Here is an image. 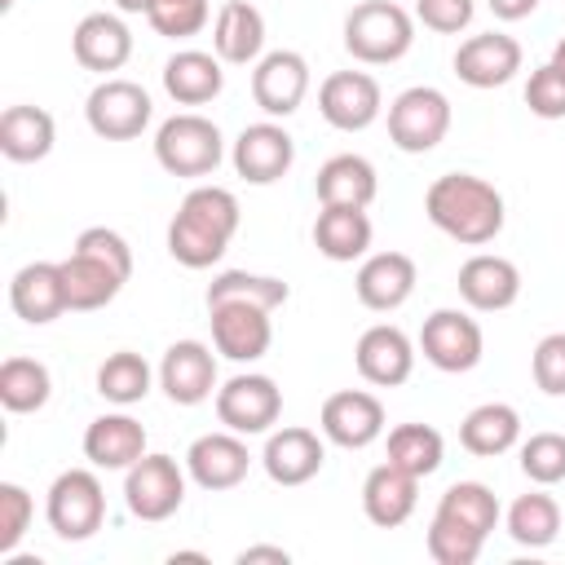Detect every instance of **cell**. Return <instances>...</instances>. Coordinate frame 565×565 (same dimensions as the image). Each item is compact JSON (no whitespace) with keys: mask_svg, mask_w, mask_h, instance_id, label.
Instances as JSON below:
<instances>
[{"mask_svg":"<svg viewBox=\"0 0 565 565\" xmlns=\"http://www.w3.org/2000/svg\"><path fill=\"white\" fill-rule=\"evenodd\" d=\"M44 516H49V530L62 539V543H84L102 530L106 521V490L97 481L93 468H66L53 477L49 486V499H44Z\"/></svg>","mask_w":565,"mask_h":565,"instance_id":"cell-5","label":"cell"},{"mask_svg":"<svg viewBox=\"0 0 565 565\" xmlns=\"http://www.w3.org/2000/svg\"><path fill=\"white\" fill-rule=\"evenodd\" d=\"M9 305L22 322L31 327H49L53 318H62L66 305V282H62V260H31L13 274L9 282Z\"/></svg>","mask_w":565,"mask_h":565,"instance_id":"cell-21","label":"cell"},{"mask_svg":"<svg viewBox=\"0 0 565 565\" xmlns=\"http://www.w3.org/2000/svg\"><path fill=\"white\" fill-rule=\"evenodd\" d=\"M477 13V0H415V18L437 35H459Z\"/></svg>","mask_w":565,"mask_h":565,"instance_id":"cell-47","label":"cell"},{"mask_svg":"<svg viewBox=\"0 0 565 565\" xmlns=\"http://www.w3.org/2000/svg\"><path fill=\"white\" fill-rule=\"evenodd\" d=\"M146 18L159 35L185 40V35H199L207 26V0H154Z\"/></svg>","mask_w":565,"mask_h":565,"instance_id":"cell-42","label":"cell"},{"mask_svg":"<svg viewBox=\"0 0 565 565\" xmlns=\"http://www.w3.org/2000/svg\"><path fill=\"white\" fill-rule=\"evenodd\" d=\"M53 393V375L44 362L35 358H4L0 362V406L9 415H31L49 402Z\"/></svg>","mask_w":565,"mask_h":565,"instance_id":"cell-34","label":"cell"},{"mask_svg":"<svg viewBox=\"0 0 565 565\" xmlns=\"http://www.w3.org/2000/svg\"><path fill=\"white\" fill-rule=\"evenodd\" d=\"M256 561L287 565V561H291V552H287V547H269V543H256V547H243V552H238V565H256Z\"/></svg>","mask_w":565,"mask_h":565,"instance_id":"cell-49","label":"cell"},{"mask_svg":"<svg viewBox=\"0 0 565 565\" xmlns=\"http://www.w3.org/2000/svg\"><path fill=\"white\" fill-rule=\"evenodd\" d=\"M521 472L534 486L565 481V433H534L530 441H521Z\"/></svg>","mask_w":565,"mask_h":565,"instance_id":"cell-41","label":"cell"},{"mask_svg":"<svg viewBox=\"0 0 565 565\" xmlns=\"http://www.w3.org/2000/svg\"><path fill=\"white\" fill-rule=\"evenodd\" d=\"M437 512L450 516V521H459V525H468V530H477L481 539L499 525V499H494V490L481 486V481H455V486L437 499Z\"/></svg>","mask_w":565,"mask_h":565,"instance_id":"cell-39","label":"cell"},{"mask_svg":"<svg viewBox=\"0 0 565 565\" xmlns=\"http://www.w3.org/2000/svg\"><path fill=\"white\" fill-rule=\"evenodd\" d=\"M97 393L115 406H132L150 393V362L132 349H119L110 353L102 366H97Z\"/></svg>","mask_w":565,"mask_h":565,"instance_id":"cell-38","label":"cell"},{"mask_svg":"<svg viewBox=\"0 0 565 565\" xmlns=\"http://www.w3.org/2000/svg\"><path fill=\"white\" fill-rule=\"evenodd\" d=\"M353 362H358V375L375 388H397L411 380L415 371V344L402 327L393 322H375L358 335V349H353Z\"/></svg>","mask_w":565,"mask_h":565,"instance_id":"cell-16","label":"cell"},{"mask_svg":"<svg viewBox=\"0 0 565 565\" xmlns=\"http://www.w3.org/2000/svg\"><path fill=\"white\" fill-rule=\"evenodd\" d=\"M309 93V62L296 49H274L252 71V97L269 119H287L300 110Z\"/></svg>","mask_w":565,"mask_h":565,"instance_id":"cell-15","label":"cell"},{"mask_svg":"<svg viewBox=\"0 0 565 565\" xmlns=\"http://www.w3.org/2000/svg\"><path fill=\"white\" fill-rule=\"evenodd\" d=\"M521 441V415L516 406L508 402H481L477 411L463 415L459 424V446L477 459H494V455H508L512 446Z\"/></svg>","mask_w":565,"mask_h":565,"instance_id":"cell-32","label":"cell"},{"mask_svg":"<svg viewBox=\"0 0 565 565\" xmlns=\"http://www.w3.org/2000/svg\"><path fill=\"white\" fill-rule=\"evenodd\" d=\"M84 455L93 468H106V472H128L141 455H146V428L132 419V415H97L88 428H84Z\"/></svg>","mask_w":565,"mask_h":565,"instance_id":"cell-27","label":"cell"},{"mask_svg":"<svg viewBox=\"0 0 565 565\" xmlns=\"http://www.w3.org/2000/svg\"><path fill=\"white\" fill-rule=\"evenodd\" d=\"M322 437L331 446H344V450H366L371 441L384 437V402L366 388H340L322 402Z\"/></svg>","mask_w":565,"mask_h":565,"instance_id":"cell-13","label":"cell"},{"mask_svg":"<svg viewBox=\"0 0 565 565\" xmlns=\"http://www.w3.org/2000/svg\"><path fill=\"white\" fill-rule=\"evenodd\" d=\"M424 212L446 238H455L463 247H486L503 230V194L472 172L437 177L424 190Z\"/></svg>","mask_w":565,"mask_h":565,"instance_id":"cell-1","label":"cell"},{"mask_svg":"<svg viewBox=\"0 0 565 565\" xmlns=\"http://www.w3.org/2000/svg\"><path fill=\"white\" fill-rule=\"evenodd\" d=\"M238 199L225 185H199L181 199L172 225H168V252L185 269H207L225 256L230 238L238 234Z\"/></svg>","mask_w":565,"mask_h":565,"instance_id":"cell-2","label":"cell"},{"mask_svg":"<svg viewBox=\"0 0 565 565\" xmlns=\"http://www.w3.org/2000/svg\"><path fill=\"white\" fill-rule=\"evenodd\" d=\"M322 459H327V450H322L318 433L296 428V424L269 433V441L260 450V463H265L274 486H305V481H313L322 472Z\"/></svg>","mask_w":565,"mask_h":565,"instance_id":"cell-25","label":"cell"},{"mask_svg":"<svg viewBox=\"0 0 565 565\" xmlns=\"http://www.w3.org/2000/svg\"><path fill=\"white\" fill-rule=\"evenodd\" d=\"M441 455H446V441L433 424H397L388 433V463L406 468L419 481L441 468Z\"/></svg>","mask_w":565,"mask_h":565,"instance_id":"cell-35","label":"cell"},{"mask_svg":"<svg viewBox=\"0 0 565 565\" xmlns=\"http://www.w3.org/2000/svg\"><path fill=\"white\" fill-rule=\"evenodd\" d=\"M530 371H534V384L547 397H565V331H552V335H543L534 344Z\"/></svg>","mask_w":565,"mask_h":565,"instance_id":"cell-45","label":"cell"},{"mask_svg":"<svg viewBox=\"0 0 565 565\" xmlns=\"http://www.w3.org/2000/svg\"><path fill=\"white\" fill-rule=\"evenodd\" d=\"M450 132V97L433 84H415L388 102V141L402 154H428Z\"/></svg>","mask_w":565,"mask_h":565,"instance_id":"cell-6","label":"cell"},{"mask_svg":"<svg viewBox=\"0 0 565 565\" xmlns=\"http://www.w3.org/2000/svg\"><path fill=\"white\" fill-rule=\"evenodd\" d=\"M525 106H530V115H539V119H565V66L543 62L539 71H530Z\"/></svg>","mask_w":565,"mask_h":565,"instance_id":"cell-44","label":"cell"},{"mask_svg":"<svg viewBox=\"0 0 565 565\" xmlns=\"http://www.w3.org/2000/svg\"><path fill=\"white\" fill-rule=\"evenodd\" d=\"M252 468V455H247V441L238 433H203L190 441L185 450V472L199 490H234Z\"/></svg>","mask_w":565,"mask_h":565,"instance_id":"cell-17","label":"cell"},{"mask_svg":"<svg viewBox=\"0 0 565 565\" xmlns=\"http://www.w3.org/2000/svg\"><path fill=\"white\" fill-rule=\"evenodd\" d=\"M291 287L282 278H269V274H247V269H225L207 282V305H221V300H247V305H260V309H278L287 305Z\"/></svg>","mask_w":565,"mask_h":565,"instance_id":"cell-37","label":"cell"},{"mask_svg":"<svg viewBox=\"0 0 565 565\" xmlns=\"http://www.w3.org/2000/svg\"><path fill=\"white\" fill-rule=\"evenodd\" d=\"M185 468L172 455H141L128 472H124V503L137 521H168L177 516V508L185 503Z\"/></svg>","mask_w":565,"mask_h":565,"instance_id":"cell-7","label":"cell"},{"mask_svg":"<svg viewBox=\"0 0 565 565\" xmlns=\"http://www.w3.org/2000/svg\"><path fill=\"white\" fill-rule=\"evenodd\" d=\"M57 141V124L44 106H9L0 115V154L9 163H40Z\"/></svg>","mask_w":565,"mask_h":565,"instance_id":"cell-30","label":"cell"},{"mask_svg":"<svg viewBox=\"0 0 565 565\" xmlns=\"http://www.w3.org/2000/svg\"><path fill=\"white\" fill-rule=\"evenodd\" d=\"M212 53L230 66H256L265 57V18L247 0H225L212 22Z\"/></svg>","mask_w":565,"mask_h":565,"instance_id":"cell-26","label":"cell"},{"mask_svg":"<svg viewBox=\"0 0 565 565\" xmlns=\"http://www.w3.org/2000/svg\"><path fill=\"white\" fill-rule=\"evenodd\" d=\"M486 4H490V13L499 22H521V18H530L539 9V0H486Z\"/></svg>","mask_w":565,"mask_h":565,"instance_id":"cell-48","label":"cell"},{"mask_svg":"<svg viewBox=\"0 0 565 565\" xmlns=\"http://www.w3.org/2000/svg\"><path fill=\"white\" fill-rule=\"evenodd\" d=\"M159 388L177 402V406H199L207 402L221 384H216V358L203 340H177L168 344L163 362H159Z\"/></svg>","mask_w":565,"mask_h":565,"instance_id":"cell-18","label":"cell"},{"mask_svg":"<svg viewBox=\"0 0 565 565\" xmlns=\"http://www.w3.org/2000/svg\"><path fill=\"white\" fill-rule=\"evenodd\" d=\"M313 247L327 260H358L371 247V216L366 207H322L313 221Z\"/></svg>","mask_w":565,"mask_h":565,"instance_id":"cell-33","label":"cell"},{"mask_svg":"<svg viewBox=\"0 0 565 565\" xmlns=\"http://www.w3.org/2000/svg\"><path fill=\"white\" fill-rule=\"evenodd\" d=\"M415 503H419V477H411L406 468L384 459L380 468L366 472V481H362V512H366L371 525L397 530L402 521H411Z\"/></svg>","mask_w":565,"mask_h":565,"instance_id":"cell-24","label":"cell"},{"mask_svg":"<svg viewBox=\"0 0 565 565\" xmlns=\"http://www.w3.org/2000/svg\"><path fill=\"white\" fill-rule=\"evenodd\" d=\"M459 296L477 313H499V309L516 305V296H521V269L508 256L477 252V256H468L459 265Z\"/></svg>","mask_w":565,"mask_h":565,"instance_id":"cell-20","label":"cell"},{"mask_svg":"<svg viewBox=\"0 0 565 565\" xmlns=\"http://www.w3.org/2000/svg\"><path fill=\"white\" fill-rule=\"evenodd\" d=\"M150 4H154V0H115L119 13H150Z\"/></svg>","mask_w":565,"mask_h":565,"instance_id":"cell-50","label":"cell"},{"mask_svg":"<svg viewBox=\"0 0 565 565\" xmlns=\"http://www.w3.org/2000/svg\"><path fill=\"white\" fill-rule=\"evenodd\" d=\"M296 163V141L282 124L274 119H260V124H247L234 141V172L247 181V185H274L291 172Z\"/></svg>","mask_w":565,"mask_h":565,"instance_id":"cell-14","label":"cell"},{"mask_svg":"<svg viewBox=\"0 0 565 565\" xmlns=\"http://www.w3.org/2000/svg\"><path fill=\"white\" fill-rule=\"evenodd\" d=\"M481 349H486L481 327H477V318H468L463 309H433V313L424 318V327H419V353H424L437 371H446V375L472 371V366L481 362Z\"/></svg>","mask_w":565,"mask_h":565,"instance_id":"cell-10","label":"cell"},{"mask_svg":"<svg viewBox=\"0 0 565 565\" xmlns=\"http://www.w3.org/2000/svg\"><path fill=\"white\" fill-rule=\"evenodd\" d=\"M508 534L512 543L521 547H547L556 534H561V503L543 490H530L521 494L512 508H508Z\"/></svg>","mask_w":565,"mask_h":565,"instance_id":"cell-36","label":"cell"},{"mask_svg":"<svg viewBox=\"0 0 565 565\" xmlns=\"http://www.w3.org/2000/svg\"><path fill=\"white\" fill-rule=\"evenodd\" d=\"M521 71V44L503 31H481V35H468L459 49H455V75L468 84V88H499L508 84L512 75Z\"/></svg>","mask_w":565,"mask_h":565,"instance_id":"cell-19","label":"cell"},{"mask_svg":"<svg viewBox=\"0 0 565 565\" xmlns=\"http://www.w3.org/2000/svg\"><path fill=\"white\" fill-rule=\"evenodd\" d=\"M207 322H212V344L221 358L256 362L269 353V340H274L269 309L247 305V300H221V305H207Z\"/></svg>","mask_w":565,"mask_h":565,"instance_id":"cell-12","label":"cell"},{"mask_svg":"<svg viewBox=\"0 0 565 565\" xmlns=\"http://www.w3.org/2000/svg\"><path fill=\"white\" fill-rule=\"evenodd\" d=\"M552 62H556V66H565V40L556 44V53H552Z\"/></svg>","mask_w":565,"mask_h":565,"instance_id":"cell-51","label":"cell"},{"mask_svg":"<svg viewBox=\"0 0 565 565\" xmlns=\"http://www.w3.org/2000/svg\"><path fill=\"white\" fill-rule=\"evenodd\" d=\"M154 159L168 177H207L225 159L221 128L207 115H194V110L172 115L154 132Z\"/></svg>","mask_w":565,"mask_h":565,"instance_id":"cell-4","label":"cell"},{"mask_svg":"<svg viewBox=\"0 0 565 565\" xmlns=\"http://www.w3.org/2000/svg\"><path fill=\"white\" fill-rule=\"evenodd\" d=\"M163 88L177 106H203L212 97H221L225 88V71H221V57L216 53H203V49H181L163 62Z\"/></svg>","mask_w":565,"mask_h":565,"instance_id":"cell-29","label":"cell"},{"mask_svg":"<svg viewBox=\"0 0 565 565\" xmlns=\"http://www.w3.org/2000/svg\"><path fill=\"white\" fill-rule=\"evenodd\" d=\"M31 516H35L31 494L18 481H0V556L4 561L13 556V547L22 543V534L31 530Z\"/></svg>","mask_w":565,"mask_h":565,"instance_id":"cell-43","label":"cell"},{"mask_svg":"<svg viewBox=\"0 0 565 565\" xmlns=\"http://www.w3.org/2000/svg\"><path fill=\"white\" fill-rule=\"evenodd\" d=\"M415 282H419V274H415V260L406 252H375L362 260L353 291L371 313H393L411 300Z\"/></svg>","mask_w":565,"mask_h":565,"instance_id":"cell-22","label":"cell"},{"mask_svg":"<svg viewBox=\"0 0 565 565\" xmlns=\"http://www.w3.org/2000/svg\"><path fill=\"white\" fill-rule=\"evenodd\" d=\"M154 106H150V93L132 79H102L88 102H84V119L88 128L102 137V141H132L146 132Z\"/></svg>","mask_w":565,"mask_h":565,"instance_id":"cell-9","label":"cell"},{"mask_svg":"<svg viewBox=\"0 0 565 565\" xmlns=\"http://www.w3.org/2000/svg\"><path fill=\"white\" fill-rule=\"evenodd\" d=\"M424 543H428V556H433L437 565H472V561L481 556V543H486V539H481L477 530H468V525H459V521L433 512Z\"/></svg>","mask_w":565,"mask_h":565,"instance_id":"cell-40","label":"cell"},{"mask_svg":"<svg viewBox=\"0 0 565 565\" xmlns=\"http://www.w3.org/2000/svg\"><path fill=\"white\" fill-rule=\"evenodd\" d=\"M71 53H75V62L84 71L110 75L132 57V31L124 26L119 13H88L71 31Z\"/></svg>","mask_w":565,"mask_h":565,"instance_id":"cell-23","label":"cell"},{"mask_svg":"<svg viewBox=\"0 0 565 565\" xmlns=\"http://www.w3.org/2000/svg\"><path fill=\"white\" fill-rule=\"evenodd\" d=\"M415 44V18L393 0H362L344 13V49L366 66L402 62Z\"/></svg>","mask_w":565,"mask_h":565,"instance_id":"cell-3","label":"cell"},{"mask_svg":"<svg viewBox=\"0 0 565 565\" xmlns=\"http://www.w3.org/2000/svg\"><path fill=\"white\" fill-rule=\"evenodd\" d=\"M62 282H66V305L75 313H93V309H106L128 278L119 269H110L106 260L71 247V256L62 260Z\"/></svg>","mask_w":565,"mask_h":565,"instance_id":"cell-31","label":"cell"},{"mask_svg":"<svg viewBox=\"0 0 565 565\" xmlns=\"http://www.w3.org/2000/svg\"><path fill=\"white\" fill-rule=\"evenodd\" d=\"M318 110L331 128L340 132H362L380 119L384 110V93L375 84V75L366 71H331L318 88Z\"/></svg>","mask_w":565,"mask_h":565,"instance_id":"cell-11","label":"cell"},{"mask_svg":"<svg viewBox=\"0 0 565 565\" xmlns=\"http://www.w3.org/2000/svg\"><path fill=\"white\" fill-rule=\"evenodd\" d=\"M313 190H318L322 207H371L375 190H380V177H375L371 159H362V154H331L318 168Z\"/></svg>","mask_w":565,"mask_h":565,"instance_id":"cell-28","label":"cell"},{"mask_svg":"<svg viewBox=\"0 0 565 565\" xmlns=\"http://www.w3.org/2000/svg\"><path fill=\"white\" fill-rule=\"evenodd\" d=\"M75 252H88V256L106 260L110 269H119L124 278H132V247L124 243V234H115V230H106V225L84 230V234L75 238Z\"/></svg>","mask_w":565,"mask_h":565,"instance_id":"cell-46","label":"cell"},{"mask_svg":"<svg viewBox=\"0 0 565 565\" xmlns=\"http://www.w3.org/2000/svg\"><path fill=\"white\" fill-rule=\"evenodd\" d=\"M278 415H282V388L269 375L243 371L216 388V419L238 437L269 433L278 424Z\"/></svg>","mask_w":565,"mask_h":565,"instance_id":"cell-8","label":"cell"}]
</instances>
